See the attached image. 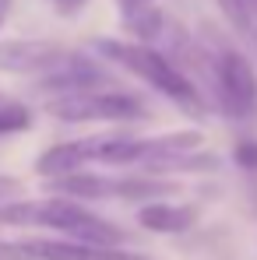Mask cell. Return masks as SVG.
I'll list each match as a JSON object with an SVG mask.
<instances>
[{
	"label": "cell",
	"instance_id": "cell-1",
	"mask_svg": "<svg viewBox=\"0 0 257 260\" xmlns=\"http://www.w3.org/2000/svg\"><path fill=\"white\" fill-rule=\"evenodd\" d=\"M92 49H95L99 56H106L109 63L124 67L137 81H145L148 88H155L159 95H166L173 106H180L187 116L205 120V113L212 109L208 99L201 95V88L194 85L159 46L137 43V39H95Z\"/></svg>",
	"mask_w": 257,
	"mask_h": 260
},
{
	"label": "cell",
	"instance_id": "cell-2",
	"mask_svg": "<svg viewBox=\"0 0 257 260\" xmlns=\"http://www.w3.org/2000/svg\"><path fill=\"white\" fill-rule=\"evenodd\" d=\"M0 225H25V229H53L56 236L78 239V243H95V246H124L127 232L113 225L109 218L95 215L74 197L49 193L43 201H11L0 208Z\"/></svg>",
	"mask_w": 257,
	"mask_h": 260
},
{
	"label": "cell",
	"instance_id": "cell-3",
	"mask_svg": "<svg viewBox=\"0 0 257 260\" xmlns=\"http://www.w3.org/2000/svg\"><path fill=\"white\" fill-rule=\"evenodd\" d=\"M205 91L208 106L233 123H250L257 116V74L250 60L225 43H218V53H212V78Z\"/></svg>",
	"mask_w": 257,
	"mask_h": 260
},
{
	"label": "cell",
	"instance_id": "cell-4",
	"mask_svg": "<svg viewBox=\"0 0 257 260\" xmlns=\"http://www.w3.org/2000/svg\"><path fill=\"white\" fill-rule=\"evenodd\" d=\"M43 109L60 123H137L148 116L145 99L130 95L124 88H99L85 95H64L49 99Z\"/></svg>",
	"mask_w": 257,
	"mask_h": 260
},
{
	"label": "cell",
	"instance_id": "cell-5",
	"mask_svg": "<svg viewBox=\"0 0 257 260\" xmlns=\"http://www.w3.org/2000/svg\"><path fill=\"white\" fill-rule=\"evenodd\" d=\"M0 260H148L145 253H130L124 246H95L67 236L56 239H0Z\"/></svg>",
	"mask_w": 257,
	"mask_h": 260
},
{
	"label": "cell",
	"instance_id": "cell-6",
	"mask_svg": "<svg viewBox=\"0 0 257 260\" xmlns=\"http://www.w3.org/2000/svg\"><path fill=\"white\" fill-rule=\"evenodd\" d=\"M36 95L49 99H64V95H85V91H99V88H120L117 74H109L99 60H92L85 53H71L60 67H53L49 74L32 81Z\"/></svg>",
	"mask_w": 257,
	"mask_h": 260
},
{
	"label": "cell",
	"instance_id": "cell-7",
	"mask_svg": "<svg viewBox=\"0 0 257 260\" xmlns=\"http://www.w3.org/2000/svg\"><path fill=\"white\" fill-rule=\"evenodd\" d=\"M74 49L53 39H4L0 43V71L18 78H43L53 67H60Z\"/></svg>",
	"mask_w": 257,
	"mask_h": 260
},
{
	"label": "cell",
	"instance_id": "cell-8",
	"mask_svg": "<svg viewBox=\"0 0 257 260\" xmlns=\"http://www.w3.org/2000/svg\"><path fill=\"white\" fill-rule=\"evenodd\" d=\"M201 218L197 204H166V201H148L145 208H137V225L148 232H162V236H180L187 229H194Z\"/></svg>",
	"mask_w": 257,
	"mask_h": 260
},
{
	"label": "cell",
	"instance_id": "cell-9",
	"mask_svg": "<svg viewBox=\"0 0 257 260\" xmlns=\"http://www.w3.org/2000/svg\"><path fill=\"white\" fill-rule=\"evenodd\" d=\"M120 7V21L137 43H159V36L166 32V14L155 0H117Z\"/></svg>",
	"mask_w": 257,
	"mask_h": 260
},
{
	"label": "cell",
	"instance_id": "cell-10",
	"mask_svg": "<svg viewBox=\"0 0 257 260\" xmlns=\"http://www.w3.org/2000/svg\"><path fill=\"white\" fill-rule=\"evenodd\" d=\"M85 166H88L85 141H64V144H53V148H46L43 155L36 158V173L43 176V179L78 173V169H85Z\"/></svg>",
	"mask_w": 257,
	"mask_h": 260
},
{
	"label": "cell",
	"instance_id": "cell-11",
	"mask_svg": "<svg viewBox=\"0 0 257 260\" xmlns=\"http://www.w3.org/2000/svg\"><path fill=\"white\" fill-rule=\"evenodd\" d=\"M32 127V109L18 99H7L0 95V137H11V134H21V130Z\"/></svg>",
	"mask_w": 257,
	"mask_h": 260
},
{
	"label": "cell",
	"instance_id": "cell-12",
	"mask_svg": "<svg viewBox=\"0 0 257 260\" xmlns=\"http://www.w3.org/2000/svg\"><path fill=\"white\" fill-rule=\"evenodd\" d=\"M233 158H236V166H240L243 173H257V141H254V137H243V141H236V148H233Z\"/></svg>",
	"mask_w": 257,
	"mask_h": 260
},
{
	"label": "cell",
	"instance_id": "cell-13",
	"mask_svg": "<svg viewBox=\"0 0 257 260\" xmlns=\"http://www.w3.org/2000/svg\"><path fill=\"white\" fill-rule=\"evenodd\" d=\"M218 7L229 18V25L243 36V28H247V0H218Z\"/></svg>",
	"mask_w": 257,
	"mask_h": 260
},
{
	"label": "cell",
	"instance_id": "cell-14",
	"mask_svg": "<svg viewBox=\"0 0 257 260\" xmlns=\"http://www.w3.org/2000/svg\"><path fill=\"white\" fill-rule=\"evenodd\" d=\"M25 197V183L18 176H0V208H7L11 201H21Z\"/></svg>",
	"mask_w": 257,
	"mask_h": 260
},
{
	"label": "cell",
	"instance_id": "cell-15",
	"mask_svg": "<svg viewBox=\"0 0 257 260\" xmlns=\"http://www.w3.org/2000/svg\"><path fill=\"white\" fill-rule=\"evenodd\" d=\"M243 39L257 49V0H247V28H243Z\"/></svg>",
	"mask_w": 257,
	"mask_h": 260
},
{
	"label": "cell",
	"instance_id": "cell-16",
	"mask_svg": "<svg viewBox=\"0 0 257 260\" xmlns=\"http://www.w3.org/2000/svg\"><path fill=\"white\" fill-rule=\"evenodd\" d=\"M60 14H78V11H85V4L88 0H49Z\"/></svg>",
	"mask_w": 257,
	"mask_h": 260
},
{
	"label": "cell",
	"instance_id": "cell-17",
	"mask_svg": "<svg viewBox=\"0 0 257 260\" xmlns=\"http://www.w3.org/2000/svg\"><path fill=\"white\" fill-rule=\"evenodd\" d=\"M11 4H14V0H0V25L7 21V14H11Z\"/></svg>",
	"mask_w": 257,
	"mask_h": 260
}]
</instances>
